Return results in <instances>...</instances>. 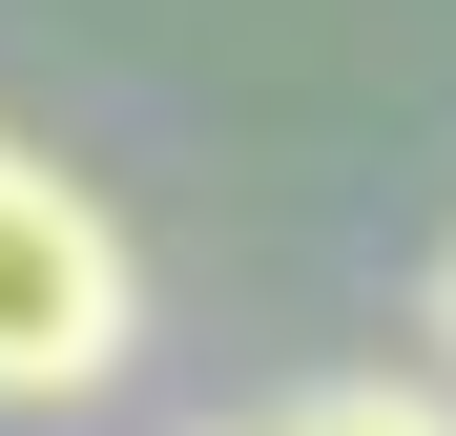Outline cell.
<instances>
[{"label":"cell","mask_w":456,"mask_h":436,"mask_svg":"<svg viewBox=\"0 0 456 436\" xmlns=\"http://www.w3.org/2000/svg\"><path fill=\"white\" fill-rule=\"evenodd\" d=\"M125 353H145L125 208L62 167V145L0 125V415H84V395H125Z\"/></svg>","instance_id":"6da1fadb"},{"label":"cell","mask_w":456,"mask_h":436,"mask_svg":"<svg viewBox=\"0 0 456 436\" xmlns=\"http://www.w3.org/2000/svg\"><path fill=\"white\" fill-rule=\"evenodd\" d=\"M270 436H456V374H436V353H415V374L373 353V374H312V395H290Z\"/></svg>","instance_id":"7a4b0ae2"},{"label":"cell","mask_w":456,"mask_h":436,"mask_svg":"<svg viewBox=\"0 0 456 436\" xmlns=\"http://www.w3.org/2000/svg\"><path fill=\"white\" fill-rule=\"evenodd\" d=\"M415 333H436V374H456V250H436V291H415Z\"/></svg>","instance_id":"3957f363"}]
</instances>
